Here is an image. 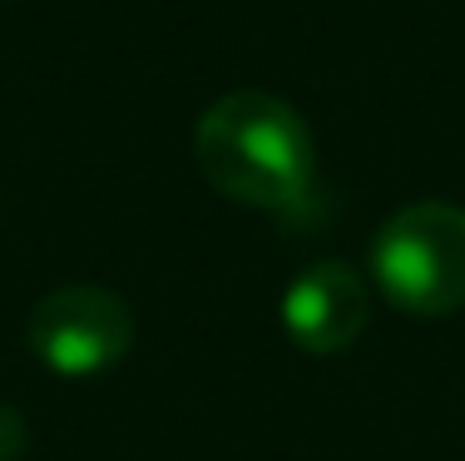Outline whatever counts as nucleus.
Listing matches in <instances>:
<instances>
[{
	"label": "nucleus",
	"mask_w": 465,
	"mask_h": 461,
	"mask_svg": "<svg viewBox=\"0 0 465 461\" xmlns=\"http://www.w3.org/2000/svg\"><path fill=\"white\" fill-rule=\"evenodd\" d=\"M193 159L218 194L292 214L317 179V145L307 119L268 90H232L203 109L193 129Z\"/></svg>",
	"instance_id": "1"
},
{
	"label": "nucleus",
	"mask_w": 465,
	"mask_h": 461,
	"mask_svg": "<svg viewBox=\"0 0 465 461\" xmlns=\"http://www.w3.org/2000/svg\"><path fill=\"white\" fill-rule=\"evenodd\" d=\"M376 288L396 307L446 317L465 307V208L406 204L381 224L371 244Z\"/></svg>",
	"instance_id": "2"
},
{
	"label": "nucleus",
	"mask_w": 465,
	"mask_h": 461,
	"mask_svg": "<svg viewBox=\"0 0 465 461\" xmlns=\"http://www.w3.org/2000/svg\"><path fill=\"white\" fill-rule=\"evenodd\" d=\"M25 343L54 377H99L124 362L134 343V313L99 283H70L35 303Z\"/></svg>",
	"instance_id": "3"
},
{
	"label": "nucleus",
	"mask_w": 465,
	"mask_h": 461,
	"mask_svg": "<svg viewBox=\"0 0 465 461\" xmlns=\"http://www.w3.org/2000/svg\"><path fill=\"white\" fill-rule=\"evenodd\" d=\"M371 317V298L367 283L357 278V268L347 263H312L302 268L282 293V327L297 347L327 357L341 353L361 337Z\"/></svg>",
	"instance_id": "4"
},
{
	"label": "nucleus",
	"mask_w": 465,
	"mask_h": 461,
	"mask_svg": "<svg viewBox=\"0 0 465 461\" xmlns=\"http://www.w3.org/2000/svg\"><path fill=\"white\" fill-rule=\"evenodd\" d=\"M25 442H30L25 416L10 407V402H0V461H20L25 456Z\"/></svg>",
	"instance_id": "5"
}]
</instances>
